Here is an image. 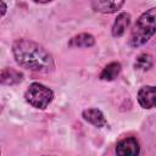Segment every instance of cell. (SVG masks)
I'll return each mask as SVG.
<instances>
[{"instance_id":"1","label":"cell","mask_w":156,"mask_h":156,"mask_svg":"<svg viewBox=\"0 0 156 156\" xmlns=\"http://www.w3.org/2000/svg\"><path fill=\"white\" fill-rule=\"evenodd\" d=\"M12 54L16 62L29 71L49 73L54 69L52 55L39 43L29 39H18L12 44Z\"/></svg>"},{"instance_id":"2","label":"cell","mask_w":156,"mask_h":156,"mask_svg":"<svg viewBox=\"0 0 156 156\" xmlns=\"http://www.w3.org/2000/svg\"><path fill=\"white\" fill-rule=\"evenodd\" d=\"M156 33V6L143 12L135 21L128 39L132 48H139L147 43Z\"/></svg>"},{"instance_id":"3","label":"cell","mask_w":156,"mask_h":156,"mask_svg":"<svg viewBox=\"0 0 156 156\" xmlns=\"http://www.w3.org/2000/svg\"><path fill=\"white\" fill-rule=\"evenodd\" d=\"M26 101L34 108L44 110L54 99V93L50 88L43 85L41 83H32L24 93Z\"/></svg>"},{"instance_id":"4","label":"cell","mask_w":156,"mask_h":156,"mask_svg":"<svg viewBox=\"0 0 156 156\" xmlns=\"http://www.w3.org/2000/svg\"><path fill=\"white\" fill-rule=\"evenodd\" d=\"M139 105L145 110L156 107V85H144L136 94Z\"/></svg>"},{"instance_id":"5","label":"cell","mask_w":156,"mask_h":156,"mask_svg":"<svg viewBox=\"0 0 156 156\" xmlns=\"http://www.w3.org/2000/svg\"><path fill=\"white\" fill-rule=\"evenodd\" d=\"M140 145L135 138H124L119 140L116 145V154L119 156H130V155H139Z\"/></svg>"},{"instance_id":"6","label":"cell","mask_w":156,"mask_h":156,"mask_svg":"<svg viewBox=\"0 0 156 156\" xmlns=\"http://www.w3.org/2000/svg\"><path fill=\"white\" fill-rule=\"evenodd\" d=\"M94 11L100 13L117 12L124 4V0H90Z\"/></svg>"},{"instance_id":"7","label":"cell","mask_w":156,"mask_h":156,"mask_svg":"<svg viewBox=\"0 0 156 156\" xmlns=\"http://www.w3.org/2000/svg\"><path fill=\"white\" fill-rule=\"evenodd\" d=\"M82 116H83L84 121H87L88 123L93 124L96 128H102L107 124V121H106L104 113L99 108H95V107L87 108L82 112Z\"/></svg>"},{"instance_id":"8","label":"cell","mask_w":156,"mask_h":156,"mask_svg":"<svg viewBox=\"0 0 156 156\" xmlns=\"http://www.w3.org/2000/svg\"><path fill=\"white\" fill-rule=\"evenodd\" d=\"M129 24H130V15L127 13V12L119 13L117 16V18L115 20V22H113V26H112V29H111L112 35L116 37V38L122 37L126 33V30L128 29Z\"/></svg>"},{"instance_id":"9","label":"cell","mask_w":156,"mask_h":156,"mask_svg":"<svg viewBox=\"0 0 156 156\" xmlns=\"http://www.w3.org/2000/svg\"><path fill=\"white\" fill-rule=\"evenodd\" d=\"M95 44V38L89 33H80L69 39L68 46L71 48H90Z\"/></svg>"},{"instance_id":"10","label":"cell","mask_w":156,"mask_h":156,"mask_svg":"<svg viewBox=\"0 0 156 156\" xmlns=\"http://www.w3.org/2000/svg\"><path fill=\"white\" fill-rule=\"evenodd\" d=\"M23 73L15 68H4L1 71V83L6 85H15L22 82Z\"/></svg>"},{"instance_id":"11","label":"cell","mask_w":156,"mask_h":156,"mask_svg":"<svg viewBox=\"0 0 156 156\" xmlns=\"http://www.w3.org/2000/svg\"><path fill=\"white\" fill-rule=\"evenodd\" d=\"M121 63L119 62H110L108 65H106L104 67V69L100 73V79L101 80H106V82H111L115 78L118 77V74L121 73Z\"/></svg>"},{"instance_id":"12","label":"cell","mask_w":156,"mask_h":156,"mask_svg":"<svg viewBox=\"0 0 156 156\" xmlns=\"http://www.w3.org/2000/svg\"><path fill=\"white\" fill-rule=\"evenodd\" d=\"M152 67V56L149 54H141L134 62V68L138 71H147Z\"/></svg>"},{"instance_id":"13","label":"cell","mask_w":156,"mask_h":156,"mask_svg":"<svg viewBox=\"0 0 156 156\" xmlns=\"http://www.w3.org/2000/svg\"><path fill=\"white\" fill-rule=\"evenodd\" d=\"M0 2H1V6H2V10H1V16H4V15H5V12H6V4H5V1H4V0H1Z\"/></svg>"},{"instance_id":"14","label":"cell","mask_w":156,"mask_h":156,"mask_svg":"<svg viewBox=\"0 0 156 156\" xmlns=\"http://www.w3.org/2000/svg\"><path fill=\"white\" fill-rule=\"evenodd\" d=\"M33 1L37 2V4H48V2H50L52 0H33Z\"/></svg>"}]
</instances>
